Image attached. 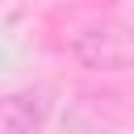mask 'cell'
I'll return each instance as SVG.
<instances>
[{"label":"cell","instance_id":"obj_1","mask_svg":"<svg viewBox=\"0 0 134 134\" xmlns=\"http://www.w3.org/2000/svg\"><path fill=\"white\" fill-rule=\"evenodd\" d=\"M71 59L88 71H126L130 67V34L121 21H100V25H84L71 34L67 42Z\"/></svg>","mask_w":134,"mask_h":134},{"label":"cell","instance_id":"obj_2","mask_svg":"<svg viewBox=\"0 0 134 134\" xmlns=\"http://www.w3.org/2000/svg\"><path fill=\"white\" fill-rule=\"evenodd\" d=\"M46 121V105L38 92H4L0 96V134H38Z\"/></svg>","mask_w":134,"mask_h":134}]
</instances>
